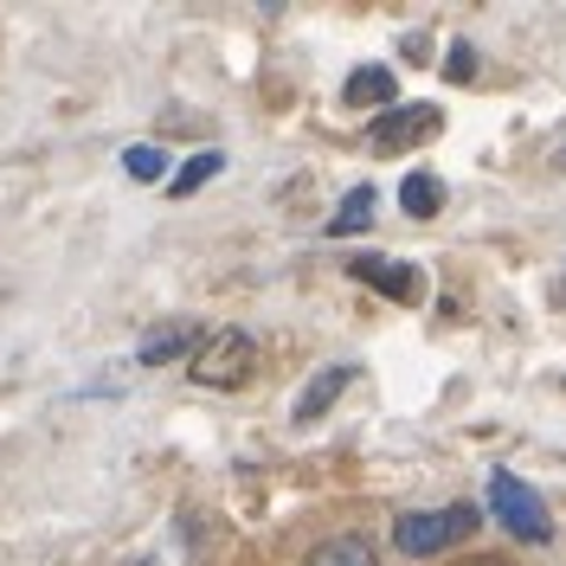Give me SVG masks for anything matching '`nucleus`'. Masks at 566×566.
<instances>
[{
	"instance_id": "nucleus-15",
	"label": "nucleus",
	"mask_w": 566,
	"mask_h": 566,
	"mask_svg": "<svg viewBox=\"0 0 566 566\" xmlns=\"http://www.w3.org/2000/svg\"><path fill=\"white\" fill-rule=\"evenodd\" d=\"M458 566H509L502 554H476V560H458Z\"/></svg>"
},
{
	"instance_id": "nucleus-12",
	"label": "nucleus",
	"mask_w": 566,
	"mask_h": 566,
	"mask_svg": "<svg viewBox=\"0 0 566 566\" xmlns=\"http://www.w3.org/2000/svg\"><path fill=\"white\" fill-rule=\"evenodd\" d=\"M219 168H226V155H212V148H207V155H193V161H187L175 180H168V193H193V187H207Z\"/></svg>"
},
{
	"instance_id": "nucleus-6",
	"label": "nucleus",
	"mask_w": 566,
	"mask_h": 566,
	"mask_svg": "<svg viewBox=\"0 0 566 566\" xmlns=\"http://www.w3.org/2000/svg\"><path fill=\"white\" fill-rule=\"evenodd\" d=\"M348 387H354V367H348V360L322 367L316 380H310V387L296 392V419H303V424H310V419H322V412H328V406H335V399H342Z\"/></svg>"
},
{
	"instance_id": "nucleus-5",
	"label": "nucleus",
	"mask_w": 566,
	"mask_h": 566,
	"mask_svg": "<svg viewBox=\"0 0 566 566\" xmlns=\"http://www.w3.org/2000/svg\"><path fill=\"white\" fill-rule=\"evenodd\" d=\"M348 271L367 283V290L392 296V303H419V290H424V277L412 264H399V258H348Z\"/></svg>"
},
{
	"instance_id": "nucleus-11",
	"label": "nucleus",
	"mask_w": 566,
	"mask_h": 566,
	"mask_svg": "<svg viewBox=\"0 0 566 566\" xmlns=\"http://www.w3.org/2000/svg\"><path fill=\"white\" fill-rule=\"evenodd\" d=\"M303 566H374V547H367L360 534H335V541H322Z\"/></svg>"
},
{
	"instance_id": "nucleus-10",
	"label": "nucleus",
	"mask_w": 566,
	"mask_h": 566,
	"mask_svg": "<svg viewBox=\"0 0 566 566\" xmlns=\"http://www.w3.org/2000/svg\"><path fill=\"white\" fill-rule=\"evenodd\" d=\"M367 226H374V187H354L342 200V212H328V239H354Z\"/></svg>"
},
{
	"instance_id": "nucleus-9",
	"label": "nucleus",
	"mask_w": 566,
	"mask_h": 566,
	"mask_svg": "<svg viewBox=\"0 0 566 566\" xmlns=\"http://www.w3.org/2000/svg\"><path fill=\"white\" fill-rule=\"evenodd\" d=\"M399 207H406V219H438V207H444V180L438 175H406L399 180Z\"/></svg>"
},
{
	"instance_id": "nucleus-14",
	"label": "nucleus",
	"mask_w": 566,
	"mask_h": 566,
	"mask_svg": "<svg viewBox=\"0 0 566 566\" xmlns=\"http://www.w3.org/2000/svg\"><path fill=\"white\" fill-rule=\"evenodd\" d=\"M444 77H476V45H451V59H444Z\"/></svg>"
},
{
	"instance_id": "nucleus-3",
	"label": "nucleus",
	"mask_w": 566,
	"mask_h": 566,
	"mask_svg": "<svg viewBox=\"0 0 566 566\" xmlns=\"http://www.w3.org/2000/svg\"><path fill=\"white\" fill-rule=\"evenodd\" d=\"M251 360H258V342H251L245 328H219L207 335V348L193 354V387H212V392H232L251 380Z\"/></svg>"
},
{
	"instance_id": "nucleus-4",
	"label": "nucleus",
	"mask_w": 566,
	"mask_h": 566,
	"mask_svg": "<svg viewBox=\"0 0 566 566\" xmlns=\"http://www.w3.org/2000/svg\"><path fill=\"white\" fill-rule=\"evenodd\" d=\"M444 129V116L431 104H392L387 116H374L367 123V148H380V155H392V148H412V142H431Z\"/></svg>"
},
{
	"instance_id": "nucleus-1",
	"label": "nucleus",
	"mask_w": 566,
	"mask_h": 566,
	"mask_svg": "<svg viewBox=\"0 0 566 566\" xmlns=\"http://www.w3.org/2000/svg\"><path fill=\"white\" fill-rule=\"evenodd\" d=\"M476 528H483V509H470V502L412 509V515H399V522H392V547H399L406 560H431V554H451V547H463Z\"/></svg>"
},
{
	"instance_id": "nucleus-2",
	"label": "nucleus",
	"mask_w": 566,
	"mask_h": 566,
	"mask_svg": "<svg viewBox=\"0 0 566 566\" xmlns=\"http://www.w3.org/2000/svg\"><path fill=\"white\" fill-rule=\"evenodd\" d=\"M490 515L515 534V541H534V547L554 541V515H547V502H541L515 470H495L490 476Z\"/></svg>"
},
{
	"instance_id": "nucleus-13",
	"label": "nucleus",
	"mask_w": 566,
	"mask_h": 566,
	"mask_svg": "<svg viewBox=\"0 0 566 566\" xmlns=\"http://www.w3.org/2000/svg\"><path fill=\"white\" fill-rule=\"evenodd\" d=\"M123 168H129V180H161L168 175V155L148 148V142H136V148H123Z\"/></svg>"
},
{
	"instance_id": "nucleus-16",
	"label": "nucleus",
	"mask_w": 566,
	"mask_h": 566,
	"mask_svg": "<svg viewBox=\"0 0 566 566\" xmlns=\"http://www.w3.org/2000/svg\"><path fill=\"white\" fill-rule=\"evenodd\" d=\"M560 168H566V155H560Z\"/></svg>"
},
{
	"instance_id": "nucleus-8",
	"label": "nucleus",
	"mask_w": 566,
	"mask_h": 566,
	"mask_svg": "<svg viewBox=\"0 0 566 566\" xmlns=\"http://www.w3.org/2000/svg\"><path fill=\"white\" fill-rule=\"evenodd\" d=\"M348 104H367V109H380V116H387V109L399 104V91H392V71L360 65V71L348 77Z\"/></svg>"
},
{
	"instance_id": "nucleus-7",
	"label": "nucleus",
	"mask_w": 566,
	"mask_h": 566,
	"mask_svg": "<svg viewBox=\"0 0 566 566\" xmlns=\"http://www.w3.org/2000/svg\"><path fill=\"white\" fill-rule=\"evenodd\" d=\"M200 348H207V335H200L193 322H175V328H155L136 348V360L142 367H161V360H180V354H200Z\"/></svg>"
}]
</instances>
